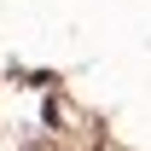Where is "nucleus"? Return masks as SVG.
Returning <instances> with one entry per match:
<instances>
[{
	"mask_svg": "<svg viewBox=\"0 0 151 151\" xmlns=\"http://www.w3.org/2000/svg\"><path fill=\"white\" fill-rule=\"evenodd\" d=\"M35 151H47V145H35Z\"/></svg>",
	"mask_w": 151,
	"mask_h": 151,
	"instance_id": "1",
	"label": "nucleus"
}]
</instances>
